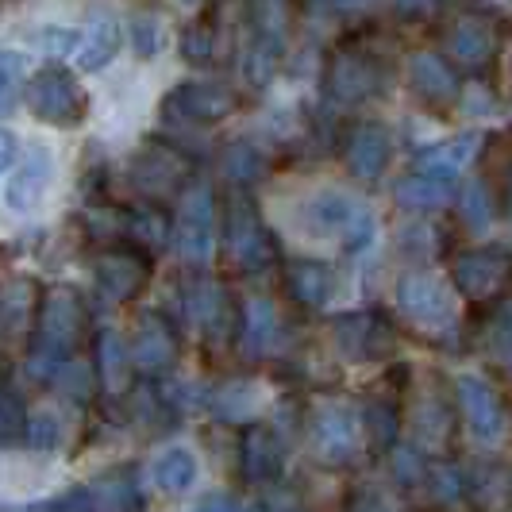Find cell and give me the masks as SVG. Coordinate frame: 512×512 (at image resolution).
<instances>
[{
  "mask_svg": "<svg viewBox=\"0 0 512 512\" xmlns=\"http://www.w3.org/2000/svg\"><path fill=\"white\" fill-rule=\"evenodd\" d=\"M301 216H305V228L312 231V235H320V239H339L351 255L370 251L374 239H378V220H374V212L362 205V201H355V197L339 193V189H324V193L308 197L305 208H301Z\"/></svg>",
  "mask_w": 512,
  "mask_h": 512,
  "instance_id": "cell-1",
  "label": "cell"
},
{
  "mask_svg": "<svg viewBox=\"0 0 512 512\" xmlns=\"http://www.w3.org/2000/svg\"><path fill=\"white\" fill-rule=\"evenodd\" d=\"M81 328H85V312H81L74 293H54V297H47V305L39 312V324H35L31 370H35L39 378L58 374V366L70 355V347L77 343Z\"/></svg>",
  "mask_w": 512,
  "mask_h": 512,
  "instance_id": "cell-2",
  "label": "cell"
},
{
  "mask_svg": "<svg viewBox=\"0 0 512 512\" xmlns=\"http://www.w3.org/2000/svg\"><path fill=\"white\" fill-rule=\"evenodd\" d=\"M27 101H31V112L39 120L58 124V128H74L85 116V93L74 81V74H66L62 66H47V70L31 77Z\"/></svg>",
  "mask_w": 512,
  "mask_h": 512,
  "instance_id": "cell-3",
  "label": "cell"
},
{
  "mask_svg": "<svg viewBox=\"0 0 512 512\" xmlns=\"http://www.w3.org/2000/svg\"><path fill=\"white\" fill-rule=\"evenodd\" d=\"M397 305L409 316L420 332L428 335H447L455 332V301L451 293L428 278V274H405L397 282Z\"/></svg>",
  "mask_w": 512,
  "mask_h": 512,
  "instance_id": "cell-4",
  "label": "cell"
},
{
  "mask_svg": "<svg viewBox=\"0 0 512 512\" xmlns=\"http://www.w3.org/2000/svg\"><path fill=\"white\" fill-rule=\"evenodd\" d=\"M328 93L343 104H359L382 89V66L378 58L362 47H339L328 62Z\"/></svg>",
  "mask_w": 512,
  "mask_h": 512,
  "instance_id": "cell-5",
  "label": "cell"
},
{
  "mask_svg": "<svg viewBox=\"0 0 512 512\" xmlns=\"http://www.w3.org/2000/svg\"><path fill=\"white\" fill-rule=\"evenodd\" d=\"M174 239H178V251L185 262H208L212 243H216V201H212L208 185H193L185 193Z\"/></svg>",
  "mask_w": 512,
  "mask_h": 512,
  "instance_id": "cell-6",
  "label": "cell"
},
{
  "mask_svg": "<svg viewBox=\"0 0 512 512\" xmlns=\"http://www.w3.org/2000/svg\"><path fill=\"white\" fill-rule=\"evenodd\" d=\"M224 239H228V255L247 270V274H258L274 262V239L270 231L262 228L258 212L251 208V201H235L228 208V228H224Z\"/></svg>",
  "mask_w": 512,
  "mask_h": 512,
  "instance_id": "cell-7",
  "label": "cell"
},
{
  "mask_svg": "<svg viewBox=\"0 0 512 512\" xmlns=\"http://www.w3.org/2000/svg\"><path fill=\"white\" fill-rule=\"evenodd\" d=\"M509 255L501 247H474V251H462L455 262H451V274H455V285H459L462 297L470 301H486L493 297L505 278H509Z\"/></svg>",
  "mask_w": 512,
  "mask_h": 512,
  "instance_id": "cell-8",
  "label": "cell"
},
{
  "mask_svg": "<svg viewBox=\"0 0 512 512\" xmlns=\"http://www.w3.org/2000/svg\"><path fill=\"white\" fill-rule=\"evenodd\" d=\"M312 447L324 462H351L359 451V420L347 405H320L312 412Z\"/></svg>",
  "mask_w": 512,
  "mask_h": 512,
  "instance_id": "cell-9",
  "label": "cell"
},
{
  "mask_svg": "<svg viewBox=\"0 0 512 512\" xmlns=\"http://www.w3.org/2000/svg\"><path fill=\"white\" fill-rule=\"evenodd\" d=\"M497 54V31L489 20L474 16V12H462L451 20L447 27V58L451 66H462V70H486Z\"/></svg>",
  "mask_w": 512,
  "mask_h": 512,
  "instance_id": "cell-10",
  "label": "cell"
},
{
  "mask_svg": "<svg viewBox=\"0 0 512 512\" xmlns=\"http://www.w3.org/2000/svg\"><path fill=\"white\" fill-rule=\"evenodd\" d=\"M459 405L466 416V428L470 436L482 439V443H497L505 436V409L493 393V385L478 374H462L459 378Z\"/></svg>",
  "mask_w": 512,
  "mask_h": 512,
  "instance_id": "cell-11",
  "label": "cell"
},
{
  "mask_svg": "<svg viewBox=\"0 0 512 512\" xmlns=\"http://www.w3.org/2000/svg\"><path fill=\"white\" fill-rule=\"evenodd\" d=\"M335 343H339V355L351 362L378 359L393 343V328L378 312H351V316L335 320Z\"/></svg>",
  "mask_w": 512,
  "mask_h": 512,
  "instance_id": "cell-12",
  "label": "cell"
},
{
  "mask_svg": "<svg viewBox=\"0 0 512 512\" xmlns=\"http://www.w3.org/2000/svg\"><path fill=\"white\" fill-rule=\"evenodd\" d=\"M389 154H393V143H389V131L382 124H370L362 120L347 131L343 139V158H347V170L359 181H378L389 166Z\"/></svg>",
  "mask_w": 512,
  "mask_h": 512,
  "instance_id": "cell-13",
  "label": "cell"
},
{
  "mask_svg": "<svg viewBox=\"0 0 512 512\" xmlns=\"http://www.w3.org/2000/svg\"><path fill=\"white\" fill-rule=\"evenodd\" d=\"M166 108L185 124H216L235 108V93L228 85H216V81H189V85L174 89Z\"/></svg>",
  "mask_w": 512,
  "mask_h": 512,
  "instance_id": "cell-14",
  "label": "cell"
},
{
  "mask_svg": "<svg viewBox=\"0 0 512 512\" xmlns=\"http://www.w3.org/2000/svg\"><path fill=\"white\" fill-rule=\"evenodd\" d=\"M409 81H412V93H416V97H424L428 104H451L455 97H459V77H455V66L436 51L412 54Z\"/></svg>",
  "mask_w": 512,
  "mask_h": 512,
  "instance_id": "cell-15",
  "label": "cell"
},
{
  "mask_svg": "<svg viewBox=\"0 0 512 512\" xmlns=\"http://www.w3.org/2000/svg\"><path fill=\"white\" fill-rule=\"evenodd\" d=\"M120 43H124V27L116 24V16L97 12L85 27V35H77V66L81 70H104L120 54Z\"/></svg>",
  "mask_w": 512,
  "mask_h": 512,
  "instance_id": "cell-16",
  "label": "cell"
},
{
  "mask_svg": "<svg viewBox=\"0 0 512 512\" xmlns=\"http://www.w3.org/2000/svg\"><path fill=\"white\" fill-rule=\"evenodd\" d=\"M243 474L258 482V486H266V482H274L278 474H282V443L274 436V428H266V424H251L247 432H243Z\"/></svg>",
  "mask_w": 512,
  "mask_h": 512,
  "instance_id": "cell-17",
  "label": "cell"
},
{
  "mask_svg": "<svg viewBox=\"0 0 512 512\" xmlns=\"http://www.w3.org/2000/svg\"><path fill=\"white\" fill-rule=\"evenodd\" d=\"M97 282L112 301H128L147 282V262L135 251H108L97 262Z\"/></svg>",
  "mask_w": 512,
  "mask_h": 512,
  "instance_id": "cell-18",
  "label": "cell"
},
{
  "mask_svg": "<svg viewBox=\"0 0 512 512\" xmlns=\"http://www.w3.org/2000/svg\"><path fill=\"white\" fill-rule=\"evenodd\" d=\"M51 178H54L51 154L43 151V147H35L31 158L16 170V178L8 181V193H4V197H8V208H16V212H31V208L43 201V193L51 189Z\"/></svg>",
  "mask_w": 512,
  "mask_h": 512,
  "instance_id": "cell-19",
  "label": "cell"
},
{
  "mask_svg": "<svg viewBox=\"0 0 512 512\" xmlns=\"http://www.w3.org/2000/svg\"><path fill=\"white\" fill-rule=\"evenodd\" d=\"M178 359V339L174 332L162 324V320H147L139 335H135V347H131V362L143 370V374H166Z\"/></svg>",
  "mask_w": 512,
  "mask_h": 512,
  "instance_id": "cell-20",
  "label": "cell"
},
{
  "mask_svg": "<svg viewBox=\"0 0 512 512\" xmlns=\"http://www.w3.org/2000/svg\"><path fill=\"white\" fill-rule=\"evenodd\" d=\"M474 154H478V135L474 131H462V135H451V139H443L436 147H428V151L416 158V170H428L436 178L455 181L470 166Z\"/></svg>",
  "mask_w": 512,
  "mask_h": 512,
  "instance_id": "cell-21",
  "label": "cell"
},
{
  "mask_svg": "<svg viewBox=\"0 0 512 512\" xmlns=\"http://www.w3.org/2000/svg\"><path fill=\"white\" fill-rule=\"evenodd\" d=\"M451 189H455V181L436 178L428 170H416V174H409V178H401L393 185V197H397V205L405 208V212H436V208L451 201Z\"/></svg>",
  "mask_w": 512,
  "mask_h": 512,
  "instance_id": "cell-22",
  "label": "cell"
},
{
  "mask_svg": "<svg viewBox=\"0 0 512 512\" xmlns=\"http://www.w3.org/2000/svg\"><path fill=\"white\" fill-rule=\"evenodd\" d=\"M285 282H289L293 301H301L305 308H324L335 297V274L332 266H324V262H308V258L293 262Z\"/></svg>",
  "mask_w": 512,
  "mask_h": 512,
  "instance_id": "cell-23",
  "label": "cell"
},
{
  "mask_svg": "<svg viewBox=\"0 0 512 512\" xmlns=\"http://www.w3.org/2000/svg\"><path fill=\"white\" fill-rule=\"evenodd\" d=\"M278 335V308L270 305L266 297H255L243 308V320H239V343H243V355H266L270 343Z\"/></svg>",
  "mask_w": 512,
  "mask_h": 512,
  "instance_id": "cell-24",
  "label": "cell"
},
{
  "mask_svg": "<svg viewBox=\"0 0 512 512\" xmlns=\"http://www.w3.org/2000/svg\"><path fill=\"white\" fill-rule=\"evenodd\" d=\"M251 24H255V43L270 47V51H285L289 0H251Z\"/></svg>",
  "mask_w": 512,
  "mask_h": 512,
  "instance_id": "cell-25",
  "label": "cell"
},
{
  "mask_svg": "<svg viewBox=\"0 0 512 512\" xmlns=\"http://www.w3.org/2000/svg\"><path fill=\"white\" fill-rule=\"evenodd\" d=\"M154 482H158V489H166V493H185V489L197 482V459H193V451H185V447L162 451L158 462H154Z\"/></svg>",
  "mask_w": 512,
  "mask_h": 512,
  "instance_id": "cell-26",
  "label": "cell"
},
{
  "mask_svg": "<svg viewBox=\"0 0 512 512\" xmlns=\"http://www.w3.org/2000/svg\"><path fill=\"white\" fill-rule=\"evenodd\" d=\"M97 378L104 382V389H120L124 385V374H128V351H124V339L112 332V328H104L101 339H97Z\"/></svg>",
  "mask_w": 512,
  "mask_h": 512,
  "instance_id": "cell-27",
  "label": "cell"
},
{
  "mask_svg": "<svg viewBox=\"0 0 512 512\" xmlns=\"http://www.w3.org/2000/svg\"><path fill=\"white\" fill-rule=\"evenodd\" d=\"M135 174H139V185H143V189L166 193V189L181 178V158H174V154L162 151V147H154V151L135 166Z\"/></svg>",
  "mask_w": 512,
  "mask_h": 512,
  "instance_id": "cell-28",
  "label": "cell"
},
{
  "mask_svg": "<svg viewBox=\"0 0 512 512\" xmlns=\"http://www.w3.org/2000/svg\"><path fill=\"white\" fill-rule=\"evenodd\" d=\"M128 231H131V239H135L139 247H147V251H158V247L170 239V224H166V216H162L158 208H135L128 216Z\"/></svg>",
  "mask_w": 512,
  "mask_h": 512,
  "instance_id": "cell-29",
  "label": "cell"
},
{
  "mask_svg": "<svg viewBox=\"0 0 512 512\" xmlns=\"http://www.w3.org/2000/svg\"><path fill=\"white\" fill-rule=\"evenodd\" d=\"M412 432H416V439H420L424 447H443V443H447V432H451L447 409H443L439 401H424L420 409L412 412Z\"/></svg>",
  "mask_w": 512,
  "mask_h": 512,
  "instance_id": "cell-30",
  "label": "cell"
},
{
  "mask_svg": "<svg viewBox=\"0 0 512 512\" xmlns=\"http://www.w3.org/2000/svg\"><path fill=\"white\" fill-rule=\"evenodd\" d=\"M262 170H266V162H262L258 147H251V143H231L224 151V174L235 185H251V181L262 178Z\"/></svg>",
  "mask_w": 512,
  "mask_h": 512,
  "instance_id": "cell-31",
  "label": "cell"
},
{
  "mask_svg": "<svg viewBox=\"0 0 512 512\" xmlns=\"http://www.w3.org/2000/svg\"><path fill=\"white\" fill-rule=\"evenodd\" d=\"M189 316L201 324V328H216L220 316H224V289L212 282H197L189 289Z\"/></svg>",
  "mask_w": 512,
  "mask_h": 512,
  "instance_id": "cell-32",
  "label": "cell"
},
{
  "mask_svg": "<svg viewBox=\"0 0 512 512\" xmlns=\"http://www.w3.org/2000/svg\"><path fill=\"white\" fill-rule=\"evenodd\" d=\"M462 220L470 231H482L493 224V197H489V185L486 181H470L466 193H462Z\"/></svg>",
  "mask_w": 512,
  "mask_h": 512,
  "instance_id": "cell-33",
  "label": "cell"
},
{
  "mask_svg": "<svg viewBox=\"0 0 512 512\" xmlns=\"http://www.w3.org/2000/svg\"><path fill=\"white\" fill-rule=\"evenodd\" d=\"M489 351H493V359L501 362V370L512 374V297L497 308V316L489 324Z\"/></svg>",
  "mask_w": 512,
  "mask_h": 512,
  "instance_id": "cell-34",
  "label": "cell"
},
{
  "mask_svg": "<svg viewBox=\"0 0 512 512\" xmlns=\"http://www.w3.org/2000/svg\"><path fill=\"white\" fill-rule=\"evenodd\" d=\"M212 405H216V412H220L224 420H247L251 409H255V385H247V382L224 385Z\"/></svg>",
  "mask_w": 512,
  "mask_h": 512,
  "instance_id": "cell-35",
  "label": "cell"
},
{
  "mask_svg": "<svg viewBox=\"0 0 512 512\" xmlns=\"http://www.w3.org/2000/svg\"><path fill=\"white\" fill-rule=\"evenodd\" d=\"M27 62L24 54L16 51H0V116H8L16 101H20V89H16V81L24 77Z\"/></svg>",
  "mask_w": 512,
  "mask_h": 512,
  "instance_id": "cell-36",
  "label": "cell"
},
{
  "mask_svg": "<svg viewBox=\"0 0 512 512\" xmlns=\"http://www.w3.org/2000/svg\"><path fill=\"white\" fill-rule=\"evenodd\" d=\"M389 462H393V478H397L401 489L424 486V482H428V462H424V455H420L416 447H397Z\"/></svg>",
  "mask_w": 512,
  "mask_h": 512,
  "instance_id": "cell-37",
  "label": "cell"
},
{
  "mask_svg": "<svg viewBox=\"0 0 512 512\" xmlns=\"http://www.w3.org/2000/svg\"><path fill=\"white\" fill-rule=\"evenodd\" d=\"M128 35H131V51L139 54V58H154V54L162 51V43H166L162 24L154 16H135L128 24Z\"/></svg>",
  "mask_w": 512,
  "mask_h": 512,
  "instance_id": "cell-38",
  "label": "cell"
},
{
  "mask_svg": "<svg viewBox=\"0 0 512 512\" xmlns=\"http://www.w3.org/2000/svg\"><path fill=\"white\" fill-rule=\"evenodd\" d=\"M24 424H27V443H31L35 451L47 455V451H54V447L62 443V424H58L54 412H47V409L35 412V416H27Z\"/></svg>",
  "mask_w": 512,
  "mask_h": 512,
  "instance_id": "cell-39",
  "label": "cell"
},
{
  "mask_svg": "<svg viewBox=\"0 0 512 512\" xmlns=\"http://www.w3.org/2000/svg\"><path fill=\"white\" fill-rule=\"evenodd\" d=\"M366 420H370V436H374V443L389 447L393 436H397V409H393L389 401H374L370 412H366Z\"/></svg>",
  "mask_w": 512,
  "mask_h": 512,
  "instance_id": "cell-40",
  "label": "cell"
},
{
  "mask_svg": "<svg viewBox=\"0 0 512 512\" xmlns=\"http://www.w3.org/2000/svg\"><path fill=\"white\" fill-rule=\"evenodd\" d=\"M428 482H432V493H436L439 501H459L462 489H466V478H462L459 466H436V470H428Z\"/></svg>",
  "mask_w": 512,
  "mask_h": 512,
  "instance_id": "cell-41",
  "label": "cell"
},
{
  "mask_svg": "<svg viewBox=\"0 0 512 512\" xmlns=\"http://www.w3.org/2000/svg\"><path fill=\"white\" fill-rule=\"evenodd\" d=\"M93 374H97V370H89V366H85V362H62V366H58V374H54V378H58V382L66 385V389H70V393H74L77 401H81V397H85V393H89V389H93Z\"/></svg>",
  "mask_w": 512,
  "mask_h": 512,
  "instance_id": "cell-42",
  "label": "cell"
},
{
  "mask_svg": "<svg viewBox=\"0 0 512 512\" xmlns=\"http://www.w3.org/2000/svg\"><path fill=\"white\" fill-rule=\"evenodd\" d=\"M181 51H185V58L189 62H212V54H216V35L212 31H205V27H193L185 39H181Z\"/></svg>",
  "mask_w": 512,
  "mask_h": 512,
  "instance_id": "cell-43",
  "label": "cell"
},
{
  "mask_svg": "<svg viewBox=\"0 0 512 512\" xmlns=\"http://www.w3.org/2000/svg\"><path fill=\"white\" fill-rule=\"evenodd\" d=\"M31 43L43 54H74L77 47V31H62V27H47L39 35H31Z\"/></svg>",
  "mask_w": 512,
  "mask_h": 512,
  "instance_id": "cell-44",
  "label": "cell"
},
{
  "mask_svg": "<svg viewBox=\"0 0 512 512\" xmlns=\"http://www.w3.org/2000/svg\"><path fill=\"white\" fill-rule=\"evenodd\" d=\"M12 162H16V135L0 128V174H4Z\"/></svg>",
  "mask_w": 512,
  "mask_h": 512,
  "instance_id": "cell-45",
  "label": "cell"
},
{
  "mask_svg": "<svg viewBox=\"0 0 512 512\" xmlns=\"http://www.w3.org/2000/svg\"><path fill=\"white\" fill-rule=\"evenodd\" d=\"M243 501L239 497H231V493H208L201 497V509H239Z\"/></svg>",
  "mask_w": 512,
  "mask_h": 512,
  "instance_id": "cell-46",
  "label": "cell"
},
{
  "mask_svg": "<svg viewBox=\"0 0 512 512\" xmlns=\"http://www.w3.org/2000/svg\"><path fill=\"white\" fill-rule=\"evenodd\" d=\"M335 12H343V16H359V12H366L374 0H328Z\"/></svg>",
  "mask_w": 512,
  "mask_h": 512,
  "instance_id": "cell-47",
  "label": "cell"
},
{
  "mask_svg": "<svg viewBox=\"0 0 512 512\" xmlns=\"http://www.w3.org/2000/svg\"><path fill=\"white\" fill-rule=\"evenodd\" d=\"M178 4H185V8H197V4H205V0H178Z\"/></svg>",
  "mask_w": 512,
  "mask_h": 512,
  "instance_id": "cell-48",
  "label": "cell"
}]
</instances>
